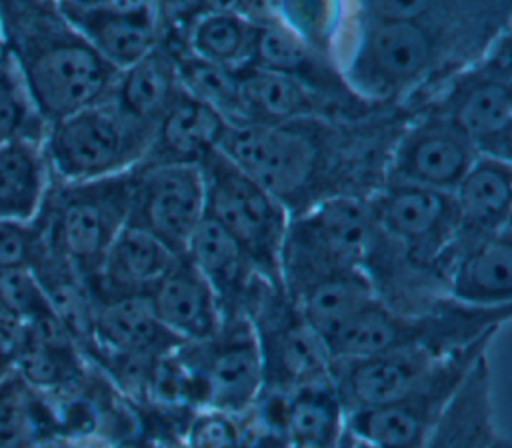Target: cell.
Returning <instances> with one entry per match:
<instances>
[{
    "mask_svg": "<svg viewBox=\"0 0 512 448\" xmlns=\"http://www.w3.org/2000/svg\"><path fill=\"white\" fill-rule=\"evenodd\" d=\"M0 40L46 126L108 98L116 86L120 72L68 24L56 2H0Z\"/></svg>",
    "mask_w": 512,
    "mask_h": 448,
    "instance_id": "1",
    "label": "cell"
},
{
    "mask_svg": "<svg viewBox=\"0 0 512 448\" xmlns=\"http://www.w3.org/2000/svg\"><path fill=\"white\" fill-rule=\"evenodd\" d=\"M430 2H368L356 42L342 68L344 84L358 96L382 100L410 88L430 70L436 34L424 22Z\"/></svg>",
    "mask_w": 512,
    "mask_h": 448,
    "instance_id": "2",
    "label": "cell"
},
{
    "mask_svg": "<svg viewBox=\"0 0 512 448\" xmlns=\"http://www.w3.org/2000/svg\"><path fill=\"white\" fill-rule=\"evenodd\" d=\"M154 130L128 116L112 94L52 122L42 138L52 180L82 184L126 174L148 154Z\"/></svg>",
    "mask_w": 512,
    "mask_h": 448,
    "instance_id": "3",
    "label": "cell"
},
{
    "mask_svg": "<svg viewBox=\"0 0 512 448\" xmlns=\"http://www.w3.org/2000/svg\"><path fill=\"white\" fill-rule=\"evenodd\" d=\"M130 200L132 170L82 184L52 180L34 226L44 246L66 260L88 286L128 220Z\"/></svg>",
    "mask_w": 512,
    "mask_h": 448,
    "instance_id": "4",
    "label": "cell"
},
{
    "mask_svg": "<svg viewBox=\"0 0 512 448\" xmlns=\"http://www.w3.org/2000/svg\"><path fill=\"white\" fill-rule=\"evenodd\" d=\"M206 216L220 224L272 284L282 282V252L288 232L286 206L240 172L218 148L200 162Z\"/></svg>",
    "mask_w": 512,
    "mask_h": 448,
    "instance_id": "5",
    "label": "cell"
},
{
    "mask_svg": "<svg viewBox=\"0 0 512 448\" xmlns=\"http://www.w3.org/2000/svg\"><path fill=\"white\" fill-rule=\"evenodd\" d=\"M492 332L448 350L428 380L402 400L352 410L348 416L352 438L378 448H422L472 368L484 358Z\"/></svg>",
    "mask_w": 512,
    "mask_h": 448,
    "instance_id": "6",
    "label": "cell"
},
{
    "mask_svg": "<svg viewBox=\"0 0 512 448\" xmlns=\"http://www.w3.org/2000/svg\"><path fill=\"white\" fill-rule=\"evenodd\" d=\"M512 76L508 34L496 50L448 84L434 106L474 146L478 156L510 160L512 142Z\"/></svg>",
    "mask_w": 512,
    "mask_h": 448,
    "instance_id": "7",
    "label": "cell"
},
{
    "mask_svg": "<svg viewBox=\"0 0 512 448\" xmlns=\"http://www.w3.org/2000/svg\"><path fill=\"white\" fill-rule=\"evenodd\" d=\"M218 150L284 206L312 180L318 166L314 140L292 124H228Z\"/></svg>",
    "mask_w": 512,
    "mask_h": 448,
    "instance_id": "8",
    "label": "cell"
},
{
    "mask_svg": "<svg viewBox=\"0 0 512 448\" xmlns=\"http://www.w3.org/2000/svg\"><path fill=\"white\" fill-rule=\"evenodd\" d=\"M204 216V178L198 164H152L140 176L132 172L126 222L152 234L174 256H184Z\"/></svg>",
    "mask_w": 512,
    "mask_h": 448,
    "instance_id": "9",
    "label": "cell"
},
{
    "mask_svg": "<svg viewBox=\"0 0 512 448\" xmlns=\"http://www.w3.org/2000/svg\"><path fill=\"white\" fill-rule=\"evenodd\" d=\"M368 206L378 232L416 262L442 258L454 244L458 216L452 192L386 182Z\"/></svg>",
    "mask_w": 512,
    "mask_h": 448,
    "instance_id": "10",
    "label": "cell"
},
{
    "mask_svg": "<svg viewBox=\"0 0 512 448\" xmlns=\"http://www.w3.org/2000/svg\"><path fill=\"white\" fill-rule=\"evenodd\" d=\"M376 224L370 206L354 196H332L318 202L296 224H288L284 250L310 254L314 280L334 270L360 268L370 256Z\"/></svg>",
    "mask_w": 512,
    "mask_h": 448,
    "instance_id": "11",
    "label": "cell"
},
{
    "mask_svg": "<svg viewBox=\"0 0 512 448\" xmlns=\"http://www.w3.org/2000/svg\"><path fill=\"white\" fill-rule=\"evenodd\" d=\"M56 6L118 72L162 44V6L154 2H56Z\"/></svg>",
    "mask_w": 512,
    "mask_h": 448,
    "instance_id": "12",
    "label": "cell"
},
{
    "mask_svg": "<svg viewBox=\"0 0 512 448\" xmlns=\"http://www.w3.org/2000/svg\"><path fill=\"white\" fill-rule=\"evenodd\" d=\"M476 158L478 152L468 138L446 118L430 112L396 142L388 160L386 182L452 192Z\"/></svg>",
    "mask_w": 512,
    "mask_h": 448,
    "instance_id": "13",
    "label": "cell"
},
{
    "mask_svg": "<svg viewBox=\"0 0 512 448\" xmlns=\"http://www.w3.org/2000/svg\"><path fill=\"white\" fill-rule=\"evenodd\" d=\"M446 352L416 344L366 358L336 360L338 400L350 412L398 402L428 380Z\"/></svg>",
    "mask_w": 512,
    "mask_h": 448,
    "instance_id": "14",
    "label": "cell"
},
{
    "mask_svg": "<svg viewBox=\"0 0 512 448\" xmlns=\"http://www.w3.org/2000/svg\"><path fill=\"white\" fill-rule=\"evenodd\" d=\"M208 354L200 368H190L200 384L202 402L210 410L240 412L258 396L264 380V354L258 336L240 326L228 336L220 332L204 342Z\"/></svg>",
    "mask_w": 512,
    "mask_h": 448,
    "instance_id": "15",
    "label": "cell"
},
{
    "mask_svg": "<svg viewBox=\"0 0 512 448\" xmlns=\"http://www.w3.org/2000/svg\"><path fill=\"white\" fill-rule=\"evenodd\" d=\"M146 296L160 326L178 342L204 344L222 330L214 288L184 256L172 262Z\"/></svg>",
    "mask_w": 512,
    "mask_h": 448,
    "instance_id": "16",
    "label": "cell"
},
{
    "mask_svg": "<svg viewBox=\"0 0 512 448\" xmlns=\"http://www.w3.org/2000/svg\"><path fill=\"white\" fill-rule=\"evenodd\" d=\"M448 292L470 308H504L512 298L510 226L448 252Z\"/></svg>",
    "mask_w": 512,
    "mask_h": 448,
    "instance_id": "17",
    "label": "cell"
},
{
    "mask_svg": "<svg viewBox=\"0 0 512 448\" xmlns=\"http://www.w3.org/2000/svg\"><path fill=\"white\" fill-rule=\"evenodd\" d=\"M176 258L152 234L126 222L88 284L90 296L98 304L112 298L148 294Z\"/></svg>",
    "mask_w": 512,
    "mask_h": 448,
    "instance_id": "18",
    "label": "cell"
},
{
    "mask_svg": "<svg viewBox=\"0 0 512 448\" xmlns=\"http://www.w3.org/2000/svg\"><path fill=\"white\" fill-rule=\"evenodd\" d=\"M452 198L458 232L450 250L508 228L512 206L510 160L478 156L452 190Z\"/></svg>",
    "mask_w": 512,
    "mask_h": 448,
    "instance_id": "19",
    "label": "cell"
},
{
    "mask_svg": "<svg viewBox=\"0 0 512 448\" xmlns=\"http://www.w3.org/2000/svg\"><path fill=\"white\" fill-rule=\"evenodd\" d=\"M92 344L112 358L152 356L178 344L156 320L146 294L94 304Z\"/></svg>",
    "mask_w": 512,
    "mask_h": 448,
    "instance_id": "20",
    "label": "cell"
},
{
    "mask_svg": "<svg viewBox=\"0 0 512 448\" xmlns=\"http://www.w3.org/2000/svg\"><path fill=\"white\" fill-rule=\"evenodd\" d=\"M258 24L236 4L204 6L190 22L186 54L240 74L254 62Z\"/></svg>",
    "mask_w": 512,
    "mask_h": 448,
    "instance_id": "21",
    "label": "cell"
},
{
    "mask_svg": "<svg viewBox=\"0 0 512 448\" xmlns=\"http://www.w3.org/2000/svg\"><path fill=\"white\" fill-rule=\"evenodd\" d=\"M228 122L204 102L184 90L158 120L150 150L154 164H198L216 150Z\"/></svg>",
    "mask_w": 512,
    "mask_h": 448,
    "instance_id": "22",
    "label": "cell"
},
{
    "mask_svg": "<svg viewBox=\"0 0 512 448\" xmlns=\"http://www.w3.org/2000/svg\"><path fill=\"white\" fill-rule=\"evenodd\" d=\"M50 186L42 140L14 138L0 144V222H34Z\"/></svg>",
    "mask_w": 512,
    "mask_h": 448,
    "instance_id": "23",
    "label": "cell"
},
{
    "mask_svg": "<svg viewBox=\"0 0 512 448\" xmlns=\"http://www.w3.org/2000/svg\"><path fill=\"white\" fill-rule=\"evenodd\" d=\"M376 298L374 284L362 268L334 270L306 282L300 294V320L326 344Z\"/></svg>",
    "mask_w": 512,
    "mask_h": 448,
    "instance_id": "24",
    "label": "cell"
},
{
    "mask_svg": "<svg viewBox=\"0 0 512 448\" xmlns=\"http://www.w3.org/2000/svg\"><path fill=\"white\" fill-rule=\"evenodd\" d=\"M424 344V326L416 318L402 316L378 298L348 320L326 344L328 358L354 360L402 346Z\"/></svg>",
    "mask_w": 512,
    "mask_h": 448,
    "instance_id": "25",
    "label": "cell"
},
{
    "mask_svg": "<svg viewBox=\"0 0 512 448\" xmlns=\"http://www.w3.org/2000/svg\"><path fill=\"white\" fill-rule=\"evenodd\" d=\"M182 94L174 52L162 44L118 74L112 98L132 118L154 126Z\"/></svg>",
    "mask_w": 512,
    "mask_h": 448,
    "instance_id": "26",
    "label": "cell"
},
{
    "mask_svg": "<svg viewBox=\"0 0 512 448\" xmlns=\"http://www.w3.org/2000/svg\"><path fill=\"white\" fill-rule=\"evenodd\" d=\"M240 94L250 122L292 124L296 120L326 116L330 102L292 76L246 68L238 74Z\"/></svg>",
    "mask_w": 512,
    "mask_h": 448,
    "instance_id": "27",
    "label": "cell"
},
{
    "mask_svg": "<svg viewBox=\"0 0 512 448\" xmlns=\"http://www.w3.org/2000/svg\"><path fill=\"white\" fill-rule=\"evenodd\" d=\"M184 258L210 282L220 304L244 286L248 270L254 268L238 242L208 216L190 236Z\"/></svg>",
    "mask_w": 512,
    "mask_h": 448,
    "instance_id": "28",
    "label": "cell"
},
{
    "mask_svg": "<svg viewBox=\"0 0 512 448\" xmlns=\"http://www.w3.org/2000/svg\"><path fill=\"white\" fill-rule=\"evenodd\" d=\"M182 90L216 110L228 124L250 122L240 94L238 74L202 62L190 54L174 52Z\"/></svg>",
    "mask_w": 512,
    "mask_h": 448,
    "instance_id": "29",
    "label": "cell"
},
{
    "mask_svg": "<svg viewBox=\"0 0 512 448\" xmlns=\"http://www.w3.org/2000/svg\"><path fill=\"white\" fill-rule=\"evenodd\" d=\"M40 396L14 370L0 374V448H32L40 442Z\"/></svg>",
    "mask_w": 512,
    "mask_h": 448,
    "instance_id": "30",
    "label": "cell"
},
{
    "mask_svg": "<svg viewBox=\"0 0 512 448\" xmlns=\"http://www.w3.org/2000/svg\"><path fill=\"white\" fill-rule=\"evenodd\" d=\"M46 124L26 94L22 78L0 40V144L14 138L42 140Z\"/></svg>",
    "mask_w": 512,
    "mask_h": 448,
    "instance_id": "31",
    "label": "cell"
},
{
    "mask_svg": "<svg viewBox=\"0 0 512 448\" xmlns=\"http://www.w3.org/2000/svg\"><path fill=\"white\" fill-rule=\"evenodd\" d=\"M338 396L332 398L324 390L306 388L286 406V428L302 446L328 444L338 428Z\"/></svg>",
    "mask_w": 512,
    "mask_h": 448,
    "instance_id": "32",
    "label": "cell"
},
{
    "mask_svg": "<svg viewBox=\"0 0 512 448\" xmlns=\"http://www.w3.org/2000/svg\"><path fill=\"white\" fill-rule=\"evenodd\" d=\"M0 306L22 324L52 312L30 268L0 270Z\"/></svg>",
    "mask_w": 512,
    "mask_h": 448,
    "instance_id": "33",
    "label": "cell"
},
{
    "mask_svg": "<svg viewBox=\"0 0 512 448\" xmlns=\"http://www.w3.org/2000/svg\"><path fill=\"white\" fill-rule=\"evenodd\" d=\"M190 448H242V438L230 414L220 410L200 412L188 430Z\"/></svg>",
    "mask_w": 512,
    "mask_h": 448,
    "instance_id": "34",
    "label": "cell"
},
{
    "mask_svg": "<svg viewBox=\"0 0 512 448\" xmlns=\"http://www.w3.org/2000/svg\"><path fill=\"white\" fill-rule=\"evenodd\" d=\"M36 248L34 222H0V270L28 268Z\"/></svg>",
    "mask_w": 512,
    "mask_h": 448,
    "instance_id": "35",
    "label": "cell"
},
{
    "mask_svg": "<svg viewBox=\"0 0 512 448\" xmlns=\"http://www.w3.org/2000/svg\"><path fill=\"white\" fill-rule=\"evenodd\" d=\"M352 448H378V446H370V444H364V442H356L354 440V446Z\"/></svg>",
    "mask_w": 512,
    "mask_h": 448,
    "instance_id": "36",
    "label": "cell"
}]
</instances>
